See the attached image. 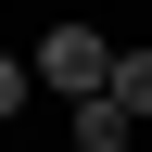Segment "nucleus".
Masks as SVG:
<instances>
[{
  "mask_svg": "<svg viewBox=\"0 0 152 152\" xmlns=\"http://www.w3.org/2000/svg\"><path fill=\"white\" fill-rule=\"evenodd\" d=\"M38 89L102 102V89H114V38H102V26H51V38H38Z\"/></svg>",
  "mask_w": 152,
  "mask_h": 152,
  "instance_id": "f257e3e1",
  "label": "nucleus"
},
{
  "mask_svg": "<svg viewBox=\"0 0 152 152\" xmlns=\"http://www.w3.org/2000/svg\"><path fill=\"white\" fill-rule=\"evenodd\" d=\"M127 140H140V114L114 102V89H102V102H76V152H127Z\"/></svg>",
  "mask_w": 152,
  "mask_h": 152,
  "instance_id": "f03ea898",
  "label": "nucleus"
},
{
  "mask_svg": "<svg viewBox=\"0 0 152 152\" xmlns=\"http://www.w3.org/2000/svg\"><path fill=\"white\" fill-rule=\"evenodd\" d=\"M114 102H127V114H152V51H114Z\"/></svg>",
  "mask_w": 152,
  "mask_h": 152,
  "instance_id": "7ed1b4c3",
  "label": "nucleus"
},
{
  "mask_svg": "<svg viewBox=\"0 0 152 152\" xmlns=\"http://www.w3.org/2000/svg\"><path fill=\"white\" fill-rule=\"evenodd\" d=\"M0 114H26V64H13V51H0Z\"/></svg>",
  "mask_w": 152,
  "mask_h": 152,
  "instance_id": "20e7f679",
  "label": "nucleus"
}]
</instances>
